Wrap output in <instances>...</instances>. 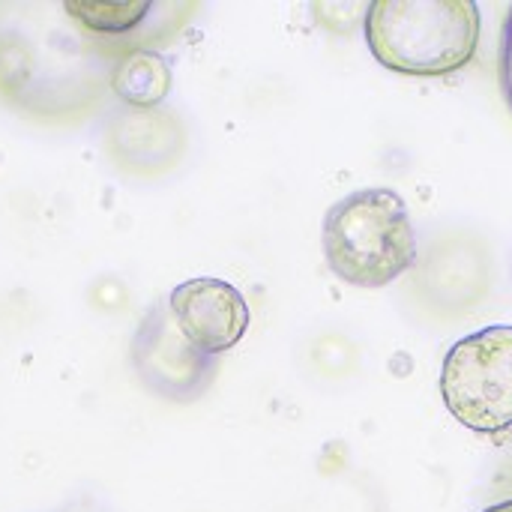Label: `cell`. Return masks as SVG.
Here are the masks:
<instances>
[{"instance_id":"1","label":"cell","mask_w":512,"mask_h":512,"mask_svg":"<svg viewBox=\"0 0 512 512\" xmlns=\"http://www.w3.org/2000/svg\"><path fill=\"white\" fill-rule=\"evenodd\" d=\"M111 42L57 0H0V102L45 126H75L111 99Z\"/></svg>"},{"instance_id":"2","label":"cell","mask_w":512,"mask_h":512,"mask_svg":"<svg viewBox=\"0 0 512 512\" xmlns=\"http://www.w3.org/2000/svg\"><path fill=\"white\" fill-rule=\"evenodd\" d=\"M363 36L384 69L447 78L474 60L483 12L474 0H375L366 6Z\"/></svg>"},{"instance_id":"3","label":"cell","mask_w":512,"mask_h":512,"mask_svg":"<svg viewBox=\"0 0 512 512\" xmlns=\"http://www.w3.org/2000/svg\"><path fill=\"white\" fill-rule=\"evenodd\" d=\"M321 249L345 285L378 291L408 276L420 240L405 198L390 186H369L348 192L324 213Z\"/></svg>"},{"instance_id":"4","label":"cell","mask_w":512,"mask_h":512,"mask_svg":"<svg viewBox=\"0 0 512 512\" xmlns=\"http://www.w3.org/2000/svg\"><path fill=\"white\" fill-rule=\"evenodd\" d=\"M411 306L435 324H456L486 306L495 288V255L489 240L465 225L429 234L408 270Z\"/></svg>"},{"instance_id":"5","label":"cell","mask_w":512,"mask_h":512,"mask_svg":"<svg viewBox=\"0 0 512 512\" xmlns=\"http://www.w3.org/2000/svg\"><path fill=\"white\" fill-rule=\"evenodd\" d=\"M441 399L456 423L483 438L512 429V327L492 324L462 336L441 363Z\"/></svg>"},{"instance_id":"6","label":"cell","mask_w":512,"mask_h":512,"mask_svg":"<svg viewBox=\"0 0 512 512\" xmlns=\"http://www.w3.org/2000/svg\"><path fill=\"white\" fill-rule=\"evenodd\" d=\"M129 366L138 384L171 405H195L219 375L222 360L201 354L174 324L168 303H153L129 342Z\"/></svg>"},{"instance_id":"7","label":"cell","mask_w":512,"mask_h":512,"mask_svg":"<svg viewBox=\"0 0 512 512\" xmlns=\"http://www.w3.org/2000/svg\"><path fill=\"white\" fill-rule=\"evenodd\" d=\"M189 147L183 117L168 108H129L114 105L102 123V150L108 162L138 180H159L171 174Z\"/></svg>"},{"instance_id":"8","label":"cell","mask_w":512,"mask_h":512,"mask_svg":"<svg viewBox=\"0 0 512 512\" xmlns=\"http://www.w3.org/2000/svg\"><path fill=\"white\" fill-rule=\"evenodd\" d=\"M168 312L177 330L210 357L231 351L249 330L252 312L240 288L225 279L198 276L180 282L168 294Z\"/></svg>"},{"instance_id":"9","label":"cell","mask_w":512,"mask_h":512,"mask_svg":"<svg viewBox=\"0 0 512 512\" xmlns=\"http://www.w3.org/2000/svg\"><path fill=\"white\" fill-rule=\"evenodd\" d=\"M174 72L159 51L123 54L111 69V99L129 108H159L171 96Z\"/></svg>"},{"instance_id":"10","label":"cell","mask_w":512,"mask_h":512,"mask_svg":"<svg viewBox=\"0 0 512 512\" xmlns=\"http://www.w3.org/2000/svg\"><path fill=\"white\" fill-rule=\"evenodd\" d=\"M498 81H501V93L504 102L512 114V6L504 15L501 24V48H498Z\"/></svg>"},{"instance_id":"11","label":"cell","mask_w":512,"mask_h":512,"mask_svg":"<svg viewBox=\"0 0 512 512\" xmlns=\"http://www.w3.org/2000/svg\"><path fill=\"white\" fill-rule=\"evenodd\" d=\"M504 498H512V450L510 456L498 465L492 486H489V501H504Z\"/></svg>"},{"instance_id":"12","label":"cell","mask_w":512,"mask_h":512,"mask_svg":"<svg viewBox=\"0 0 512 512\" xmlns=\"http://www.w3.org/2000/svg\"><path fill=\"white\" fill-rule=\"evenodd\" d=\"M480 512H512V498H504V501H489V507H483Z\"/></svg>"}]
</instances>
